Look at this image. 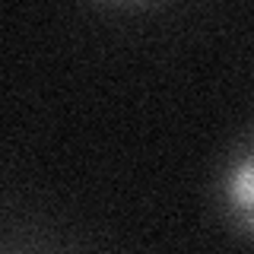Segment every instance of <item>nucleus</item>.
<instances>
[{"label": "nucleus", "instance_id": "1", "mask_svg": "<svg viewBox=\"0 0 254 254\" xmlns=\"http://www.w3.org/2000/svg\"><path fill=\"white\" fill-rule=\"evenodd\" d=\"M216 203L235 232L254 238V127L245 130L216 172Z\"/></svg>", "mask_w": 254, "mask_h": 254}]
</instances>
